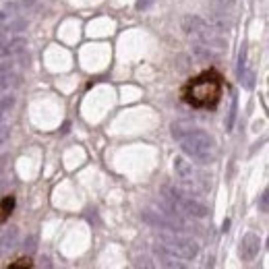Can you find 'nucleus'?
<instances>
[{
    "label": "nucleus",
    "mask_w": 269,
    "mask_h": 269,
    "mask_svg": "<svg viewBox=\"0 0 269 269\" xmlns=\"http://www.w3.org/2000/svg\"><path fill=\"white\" fill-rule=\"evenodd\" d=\"M224 93V79L216 68L203 70L182 87V102L197 110H214Z\"/></svg>",
    "instance_id": "f257e3e1"
},
{
    "label": "nucleus",
    "mask_w": 269,
    "mask_h": 269,
    "mask_svg": "<svg viewBox=\"0 0 269 269\" xmlns=\"http://www.w3.org/2000/svg\"><path fill=\"white\" fill-rule=\"evenodd\" d=\"M6 162H8V155H0V174H2V170H4Z\"/></svg>",
    "instance_id": "a878e982"
},
{
    "label": "nucleus",
    "mask_w": 269,
    "mask_h": 269,
    "mask_svg": "<svg viewBox=\"0 0 269 269\" xmlns=\"http://www.w3.org/2000/svg\"><path fill=\"white\" fill-rule=\"evenodd\" d=\"M8 135H10V126L2 124V126H0V145H2V143H6Z\"/></svg>",
    "instance_id": "5701e85b"
},
{
    "label": "nucleus",
    "mask_w": 269,
    "mask_h": 269,
    "mask_svg": "<svg viewBox=\"0 0 269 269\" xmlns=\"http://www.w3.org/2000/svg\"><path fill=\"white\" fill-rule=\"evenodd\" d=\"M155 249H160L162 253L170 255V257H176V259H197L199 255V245L197 240L189 238V236H180L176 232H164L155 236Z\"/></svg>",
    "instance_id": "7ed1b4c3"
},
{
    "label": "nucleus",
    "mask_w": 269,
    "mask_h": 269,
    "mask_svg": "<svg viewBox=\"0 0 269 269\" xmlns=\"http://www.w3.org/2000/svg\"><path fill=\"white\" fill-rule=\"evenodd\" d=\"M8 269H33L31 265H29V261H25V259H21V261H17V263H12Z\"/></svg>",
    "instance_id": "b1692460"
},
{
    "label": "nucleus",
    "mask_w": 269,
    "mask_h": 269,
    "mask_svg": "<svg viewBox=\"0 0 269 269\" xmlns=\"http://www.w3.org/2000/svg\"><path fill=\"white\" fill-rule=\"evenodd\" d=\"M211 4H214V10L232 12V8L236 6V0H211Z\"/></svg>",
    "instance_id": "2eb2a0df"
},
{
    "label": "nucleus",
    "mask_w": 269,
    "mask_h": 269,
    "mask_svg": "<svg viewBox=\"0 0 269 269\" xmlns=\"http://www.w3.org/2000/svg\"><path fill=\"white\" fill-rule=\"evenodd\" d=\"M182 31L191 37H195L199 44H203L207 48L222 50V48H226V44H228V41L222 37V33L211 29V27L207 25V21L197 17V15H187L185 19H182Z\"/></svg>",
    "instance_id": "39448f33"
},
{
    "label": "nucleus",
    "mask_w": 269,
    "mask_h": 269,
    "mask_svg": "<svg viewBox=\"0 0 269 269\" xmlns=\"http://www.w3.org/2000/svg\"><path fill=\"white\" fill-rule=\"evenodd\" d=\"M245 68H247V44H243V48H240V54H238V77L243 75Z\"/></svg>",
    "instance_id": "6ab92c4d"
},
{
    "label": "nucleus",
    "mask_w": 269,
    "mask_h": 269,
    "mask_svg": "<svg viewBox=\"0 0 269 269\" xmlns=\"http://www.w3.org/2000/svg\"><path fill=\"white\" fill-rule=\"evenodd\" d=\"M19 243V230L17 228H8L2 236H0V255H6Z\"/></svg>",
    "instance_id": "9b49d317"
},
{
    "label": "nucleus",
    "mask_w": 269,
    "mask_h": 269,
    "mask_svg": "<svg viewBox=\"0 0 269 269\" xmlns=\"http://www.w3.org/2000/svg\"><path fill=\"white\" fill-rule=\"evenodd\" d=\"M15 102H17V97L12 95V93H8V95H2V97H0V120L4 118L6 112H10V108L15 106Z\"/></svg>",
    "instance_id": "4468645a"
},
{
    "label": "nucleus",
    "mask_w": 269,
    "mask_h": 269,
    "mask_svg": "<svg viewBox=\"0 0 269 269\" xmlns=\"http://www.w3.org/2000/svg\"><path fill=\"white\" fill-rule=\"evenodd\" d=\"M162 195H164V203H168L180 216H189V218L201 220V218H205L209 214V209H207L205 203L197 201L195 197H191V195H185V193H182L180 189H176V187L166 185L162 189Z\"/></svg>",
    "instance_id": "20e7f679"
},
{
    "label": "nucleus",
    "mask_w": 269,
    "mask_h": 269,
    "mask_svg": "<svg viewBox=\"0 0 269 269\" xmlns=\"http://www.w3.org/2000/svg\"><path fill=\"white\" fill-rule=\"evenodd\" d=\"M240 79V83H243V87L245 89H253L255 87V73H253V70H243V75H240L238 77Z\"/></svg>",
    "instance_id": "a211bd4d"
},
{
    "label": "nucleus",
    "mask_w": 269,
    "mask_h": 269,
    "mask_svg": "<svg viewBox=\"0 0 269 269\" xmlns=\"http://www.w3.org/2000/svg\"><path fill=\"white\" fill-rule=\"evenodd\" d=\"M257 205H259V211H261V214H267V209H269V191H263V193H261Z\"/></svg>",
    "instance_id": "aec40b11"
},
{
    "label": "nucleus",
    "mask_w": 269,
    "mask_h": 269,
    "mask_svg": "<svg viewBox=\"0 0 269 269\" xmlns=\"http://www.w3.org/2000/svg\"><path fill=\"white\" fill-rule=\"evenodd\" d=\"M174 174L178 182L191 193H205L207 191V178L203 172L195 170L193 164H189L185 158H174Z\"/></svg>",
    "instance_id": "0eeeda50"
},
{
    "label": "nucleus",
    "mask_w": 269,
    "mask_h": 269,
    "mask_svg": "<svg viewBox=\"0 0 269 269\" xmlns=\"http://www.w3.org/2000/svg\"><path fill=\"white\" fill-rule=\"evenodd\" d=\"M259 251H261V238H259V234L247 232L243 238H240L238 255H240V259H243V261H253L259 255Z\"/></svg>",
    "instance_id": "6e6552de"
},
{
    "label": "nucleus",
    "mask_w": 269,
    "mask_h": 269,
    "mask_svg": "<svg viewBox=\"0 0 269 269\" xmlns=\"http://www.w3.org/2000/svg\"><path fill=\"white\" fill-rule=\"evenodd\" d=\"M228 228H230V220H226L224 226H222V232H228Z\"/></svg>",
    "instance_id": "bb28decb"
},
{
    "label": "nucleus",
    "mask_w": 269,
    "mask_h": 269,
    "mask_svg": "<svg viewBox=\"0 0 269 269\" xmlns=\"http://www.w3.org/2000/svg\"><path fill=\"white\" fill-rule=\"evenodd\" d=\"M155 253H158V259H160V267L162 269H189L185 263H180L176 257H170V255L162 253L160 249H155Z\"/></svg>",
    "instance_id": "f8f14e48"
},
{
    "label": "nucleus",
    "mask_w": 269,
    "mask_h": 269,
    "mask_svg": "<svg viewBox=\"0 0 269 269\" xmlns=\"http://www.w3.org/2000/svg\"><path fill=\"white\" fill-rule=\"evenodd\" d=\"M35 2H37V0H21L19 4H21V8H29V6H33Z\"/></svg>",
    "instance_id": "393cba45"
},
{
    "label": "nucleus",
    "mask_w": 269,
    "mask_h": 269,
    "mask_svg": "<svg viewBox=\"0 0 269 269\" xmlns=\"http://www.w3.org/2000/svg\"><path fill=\"white\" fill-rule=\"evenodd\" d=\"M12 209H15V197L12 195L2 197V199H0V224H4L10 218Z\"/></svg>",
    "instance_id": "ddd939ff"
},
{
    "label": "nucleus",
    "mask_w": 269,
    "mask_h": 269,
    "mask_svg": "<svg viewBox=\"0 0 269 269\" xmlns=\"http://www.w3.org/2000/svg\"><path fill=\"white\" fill-rule=\"evenodd\" d=\"M141 218H143V222L149 224L151 228H160V230H168V232L187 230L185 220H182L180 214H176L168 203H164L162 214H158V211H153V209H145L143 214H141Z\"/></svg>",
    "instance_id": "423d86ee"
},
{
    "label": "nucleus",
    "mask_w": 269,
    "mask_h": 269,
    "mask_svg": "<svg viewBox=\"0 0 269 269\" xmlns=\"http://www.w3.org/2000/svg\"><path fill=\"white\" fill-rule=\"evenodd\" d=\"M35 245H37V238H35V236H29V238L25 240V251L29 253V255L35 253Z\"/></svg>",
    "instance_id": "4be33fe9"
},
{
    "label": "nucleus",
    "mask_w": 269,
    "mask_h": 269,
    "mask_svg": "<svg viewBox=\"0 0 269 269\" xmlns=\"http://www.w3.org/2000/svg\"><path fill=\"white\" fill-rule=\"evenodd\" d=\"M153 2H155V0H137L135 8H137V10H147V8L153 6Z\"/></svg>",
    "instance_id": "412c9836"
},
{
    "label": "nucleus",
    "mask_w": 269,
    "mask_h": 269,
    "mask_svg": "<svg viewBox=\"0 0 269 269\" xmlns=\"http://www.w3.org/2000/svg\"><path fill=\"white\" fill-rule=\"evenodd\" d=\"M180 149L185 151L189 158H193L197 164H209L214 162V155H216V141L207 131L203 129H191L178 139Z\"/></svg>",
    "instance_id": "f03ea898"
},
{
    "label": "nucleus",
    "mask_w": 269,
    "mask_h": 269,
    "mask_svg": "<svg viewBox=\"0 0 269 269\" xmlns=\"http://www.w3.org/2000/svg\"><path fill=\"white\" fill-rule=\"evenodd\" d=\"M205 21H207V25L211 27V29H216L218 33L230 31L232 27H234V19H232L230 12H220V10H214V8L207 12V19Z\"/></svg>",
    "instance_id": "1a4fd4ad"
},
{
    "label": "nucleus",
    "mask_w": 269,
    "mask_h": 269,
    "mask_svg": "<svg viewBox=\"0 0 269 269\" xmlns=\"http://www.w3.org/2000/svg\"><path fill=\"white\" fill-rule=\"evenodd\" d=\"M236 112H238V100H236V95H234V97H232V106H230V112H228V118H226V131H232V129H234Z\"/></svg>",
    "instance_id": "dca6fc26"
},
{
    "label": "nucleus",
    "mask_w": 269,
    "mask_h": 269,
    "mask_svg": "<svg viewBox=\"0 0 269 269\" xmlns=\"http://www.w3.org/2000/svg\"><path fill=\"white\" fill-rule=\"evenodd\" d=\"M25 48H27V39H25L23 35L10 37V39H6V41H2V44H0V58H4V56L21 54Z\"/></svg>",
    "instance_id": "9d476101"
},
{
    "label": "nucleus",
    "mask_w": 269,
    "mask_h": 269,
    "mask_svg": "<svg viewBox=\"0 0 269 269\" xmlns=\"http://www.w3.org/2000/svg\"><path fill=\"white\" fill-rule=\"evenodd\" d=\"M135 269H155V263L151 261V257H147V255H139L135 259Z\"/></svg>",
    "instance_id": "f3484780"
}]
</instances>
